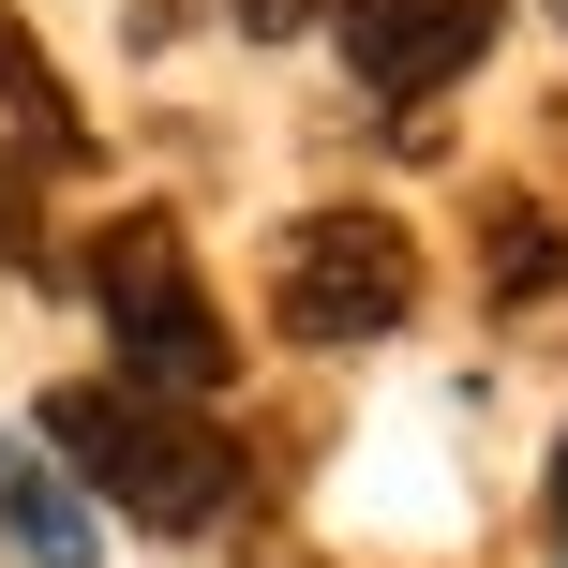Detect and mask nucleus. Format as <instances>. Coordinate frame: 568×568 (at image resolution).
I'll use <instances>...</instances> for the list:
<instances>
[{
  "label": "nucleus",
  "instance_id": "obj_5",
  "mask_svg": "<svg viewBox=\"0 0 568 568\" xmlns=\"http://www.w3.org/2000/svg\"><path fill=\"white\" fill-rule=\"evenodd\" d=\"M479 284H494V314H509L524 344H568V225H554V210L494 195L479 210Z\"/></svg>",
  "mask_w": 568,
  "mask_h": 568
},
{
  "label": "nucleus",
  "instance_id": "obj_10",
  "mask_svg": "<svg viewBox=\"0 0 568 568\" xmlns=\"http://www.w3.org/2000/svg\"><path fill=\"white\" fill-rule=\"evenodd\" d=\"M180 16H195V0H120V30H135V45H180Z\"/></svg>",
  "mask_w": 568,
  "mask_h": 568
},
{
  "label": "nucleus",
  "instance_id": "obj_2",
  "mask_svg": "<svg viewBox=\"0 0 568 568\" xmlns=\"http://www.w3.org/2000/svg\"><path fill=\"white\" fill-rule=\"evenodd\" d=\"M90 314H105V344H120V389L210 404V389L240 374V344H225V300H210L195 240H180L165 210H120V225L90 240Z\"/></svg>",
  "mask_w": 568,
  "mask_h": 568
},
{
  "label": "nucleus",
  "instance_id": "obj_8",
  "mask_svg": "<svg viewBox=\"0 0 568 568\" xmlns=\"http://www.w3.org/2000/svg\"><path fill=\"white\" fill-rule=\"evenodd\" d=\"M0 270H45V165L0 150Z\"/></svg>",
  "mask_w": 568,
  "mask_h": 568
},
{
  "label": "nucleus",
  "instance_id": "obj_7",
  "mask_svg": "<svg viewBox=\"0 0 568 568\" xmlns=\"http://www.w3.org/2000/svg\"><path fill=\"white\" fill-rule=\"evenodd\" d=\"M0 150H30V165H90V120L60 105L45 45H30L16 16H0Z\"/></svg>",
  "mask_w": 568,
  "mask_h": 568
},
{
  "label": "nucleus",
  "instance_id": "obj_3",
  "mask_svg": "<svg viewBox=\"0 0 568 568\" xmlns=\"http://www.w3.org/2000/svg\"><path fill=\"white\" fill-rule=\"evenodd\" d=\"M404 314H419V240H404L389 210H300V225L270 240V329L284 344L359 359V344H389Z\"/></svg>",
  "mask_w": 568,
  "mask_h": 568
},
{
  "label": "nucleus",
  "instance_id": "obj_6",
  "mask_svg": "<svg viewBox=\"0 0 568 568\" xmlns=\"http://www.w3.org/2000/svg\"><path fill=\"white\" fill-rule=\"evenodd\" d=\"M0 539L30 568H105V509L45 464V434H0Z\"/></svg>",
  "mask_w": 568,
  "mask_h": 568
},
{
  "label": "nucleus",
  "instance_id": "obj_12",
  "mask_svg": "<svg viewBox=\"0 0 568 568\" xmlns=\"http://www.w3.org/2000/svg\"><path fill=\"white\" fill-rule=\"evenodd\" d=\"M554 30H568V0H554Z\"/></svg>",
  "mask_w": 568,
  "mask_h": 568
},
{
  "label": "nucleus",
  "instance_id": "obj_11",
  "mask_svg": "<svg viewBox=\"0 0 568 568\" xmlns=\"http://www.w3.org/2000/svg\"><path fill=\"white\" fill-rule=\"evenodd\" d=\"M539 509H554V539H568V434H554V494H539Z\"/></svg>",
  "mask_w": 568,
  "mask_h": 568
},
{
  "label": "nucleus",
  "instance_id": "obj_1",
  "mask_svg": "<svg viewBox=\"0 0 568 568\" xmlns=\"http://www.w3.org/2000/svg\"><path fill=\"white\" fill-rule=\"evenodd\" d=\"M30 434L60 449V479H75L90 509L150 524V539H210V524H240V449L210 434V404L120 389V374H60Z\"/></svg>",
  "mask_w": 568,
  "mask_h": 568
},
{
  "label": "nucleus",
  "instance_id": "obj_9",
  "mask_svg": "<svg viewBox=\"0 0 568 568\" xmlns=\"http://www.w3.org/2000/svg\"><path fill=\"white\" fill-rule=\"evenodd\" d=\"M225 16H240V30H255V45H300V30H314V16H329V0H225Z\"/></svg>",
  "mask_w": 568,
  "mask_h": 568
},
{
  "label": "nucleus",
  "instance_id": "obj_4",
  "mask_svg": "<svg viewBox=\"0 0 568 568\" xmlns=\"http://www.w3.org/2000/svg\"><path fill=\"white\" fill-rule=\"evenodd\" d=\"M344 30V75L374 105H434L449 75H479V45L509 30V0H329Z\"/></svg>",
  "mask_w": 568,
  "mask_h": 568
}]
</instances>
